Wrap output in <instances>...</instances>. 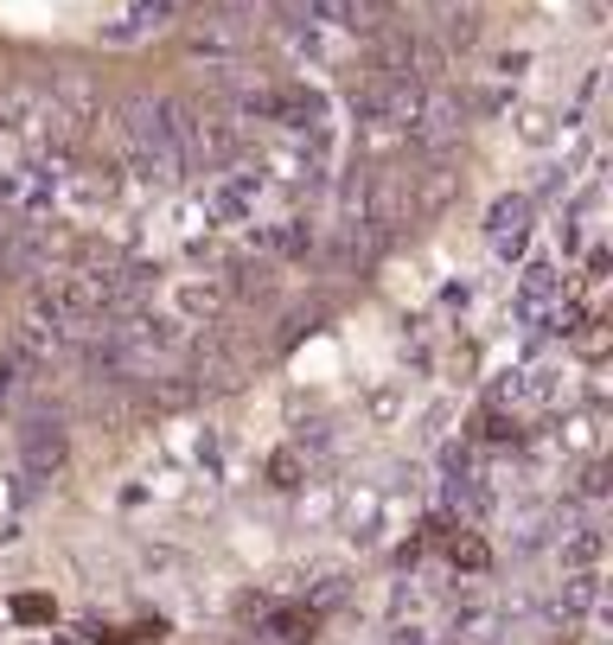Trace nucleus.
<instances>
[{
	"mask_svg": "<svg viewBox=\"0 0 613 645\" xmlns=\"http://www.w3.org/2000/svg\"><path fill=\"white\" fill-rule=\"evenodd\" d=\"M20 461H26L39 480L58 473L64 466V429L58 422H26V429H20Z\"/></svg>",
	"mask_w": 613,
	"mask_h": 645,
	"instance_id": "nucleus-1",
	"label": "nucleus"
}]
</instances>
